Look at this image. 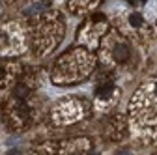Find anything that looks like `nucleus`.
I'll use <instances>...</instances> for the list:
<instances>
[{
    "label": "nucleus",
    "mask_w": 157,
    "mask_h": 155,
    "mask_svg": "<svg viewBox=\"0 0 157 155\" xmlns=\"http://www.w3.org/2000/svg\"><path fill=\"white\" fill-rule=\"evenodd\" d=\"M116 155H127V153H116Z\"/></svg>",
    "instance_id": "nucleus-4"
},
{
    "label": "nucleus",
    "mask_w": 157,
    "mask_h": 155,
    "mask_svg": "<svg viewBox=\"0 0 157 155\" xmlns=\"http://www.w3.org/2000/svg\"><path fill=\"white\" fill-rule=\"evenodd\" d=\"M114 58H116L118 62H125L127 58H129V49H127V45H124V43L116 45V47H114Z\"/></svg>",
    "instance_id": "nucleus-1"
},
{
    "label": "nucleus",
    "mask_w": 157,
    "mask_h": 155,
    "mask_svg": "<svg viewBox=\"0 0 157 155\" xmlns=\"http://www.w3.org/2000/svg\"><path fill=\"white\" fill-rule=\"evenodd\" d=\"M129 23H131L133 26H140V25H142V17H140L139 13H133V15L129 17Z\"/></svg>",
    "instance_id": "nucleus-3"
},
{
    "label": "nucleus",
    "mask_w": 157,
    "mask_h": 155,
    "mask_svg": "<svg viewBox=\"0 0 157 155\" xmlns=\"http://www.w3.org/2000/svg\"><path fill=\"white\" fill-rule=\"evenodd\" d=\"M155 88H157V86H155Z\"/></svg>",
    "instance_id": "nucleus-5"
},
{
    "label": "nucleus",
    "mask_w": 157,
    "mask_h": 155,
    "mask_svg": "<svg viewBox=\"0 0 157 155\" xmlns=\"http://www.w3.org/2000/svg\"><path fill=\"white\" fill-rule=\"evenodd\" d=\"M112 84H105L97 88V97H109V93H112Z\"/></svg>",
    "instance_id": "nucleus-2"
}]
</instances>
